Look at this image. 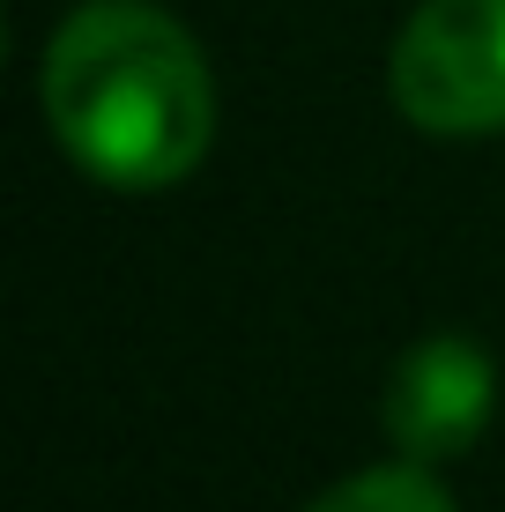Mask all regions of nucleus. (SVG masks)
Masks as SVG:
<instances>
[{"label":"nucleus","instance_id":"f257e3e1","mask_svg":"<svg viewBox=\"0 0 505 512\" xmlns=\"http://www.w3.org/2000/svg\"><path fill=\"white\" fill-rule=\"evenodd\" d=\"M38 104L52 141L119 193L179 186L216 134V82L194 30L149 0H82L45 38Z\"/></svg>","mask_w":505,"mask_h":512},{"label":"nucleus","instance_id":"f03ea898","mask_svg":"<svg viewBox=\"0 0 505 512\" xmlns=\"http://www.w3.org/2000/svg\"><path fill=\"white\" fill-rule=\"evenodd\" d=\"M387 90L424 134H505V0H424L394 38Z\"/></svg>","mask_w":505,"mask_h":512},{"label":"nucleus","instance_id":"7ed1b4c3","mask_svg":"<svg viewBox=\"0 0 505 512\" xmlns=\"http://www.w3.org/2000/svg\"><path fill=\"white\" fill-rule=\"evenodd\" d=\"M498 409V372H491V349L468 342V334H431V342H409L402 364L387 379V438L402 461H454L468 453L483 431H491Z\"/></svg>","mask_w":505,"mask_h":512},{"label":"nucleus","instance_id":"20e7f679","mask_svg":"<svg viewBox=\"0 0 505 512\" xmlns=\"http://www.w3.org/2000/svg\"><path fill=\"white\" fill-rule=\"evenodd\" d=\"M305 512H454V498L424 475V461H394V468L342 475V483L327 490V498H312Z\"/></svg>","mask_w":505,"mask_h":512}]
</instances>
